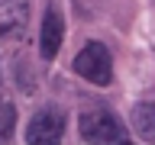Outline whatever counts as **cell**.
Listing matches in <instances>:
<instances>
[{"label":"cell","mask_w":155,"mask_h":145,"mask_svg":"<svg viewBox=\"0 0 155 145\" xmlns=\"http://www.w3.org/2000/svg\"><path fill=\"white\" fill-rule=\"evenodd\" d=\"M133 129L139 132V139L155 142V100H142L133 106Z\"/></svg>","instance_id":"6"},{"label":"cell","mask_w":155,"mask_h":145,"mask_svg":"<svg viewBox=\"0 0 155 145\" xmlns=\"http://www.w3.org/2000/svg\"><path fill=\"white\" fill-rule=\"evenodd\" d=\"M29 26V0H0V39H23Z\"/></svg>","instance_id":"4"},{"label":"cell","mask_w":155,"mask_h":145,"mask_svg":"<svg viewBox=\"0 0 155 145\" xmlns=\"http://www.w3.org/2000/svg\"><path fill=\"white\" fill-rule=\"evenodd\" d=\"M74 71L84 81L97 87H107L113 81V58H110V48L104 42H87L81 52L74 55Z\"/></svg>","instance_id":"2"},{"label":"cell","mask_w":155,"mask_h":145,"mask_svg":"<svg viewBox=\"0 0 155 145\" xmlns=\"http://www.w3.org/2000/svg\"><path fill=\"white\" fill-rule=\"evenodd\" d=\"M61 39H65V19L58 10H45V16H42V29H39V52L45 61L58 55V48H61Z\"/></svg>","instance_id":"5"},{"label":"cell","mask_w":155,"mask_h":145,"mask_svg":"<svg viewBox=\"0 0 155 145\" xmlns=\"http://www.w3.org/2000/svg\"><path fill=\"white\" fill-rule=\"evenodd\" d=\"M78 132H81L84 142H97V145H123V142H129V132L123 129V123L107 106L84 110L78 116Z\"/></svg>","instance_id":"1"},{"label":"cell","mask_w":155,"mask_h":145,"mask_svg":"<svg viewBox=\"0 0 155 145\" xmlns=\"http://www.w3.org/2000/svg\"><path fill=\"white\" fill-rule=\"evenodd\" d=\"M61 135H65V113L58 106L36 110L29 126H26V142L29 145H55V142H61Z\"/></svg>","instance_id":"3"},{"label":"cell","mask_w":155,"mask_h":145,"mask_svg":"<svg viewBox=\"0 0 155 145\" xmlns=\"http://www.w3.org/2000/svg\"><path fill=\"white\" fill-rule=\"evenodd\" d=\"M13 123H16V110H13V103H3L0 106V142H7L13 135Z\"/></svg>","instance_id":"7"}]
</instances>
